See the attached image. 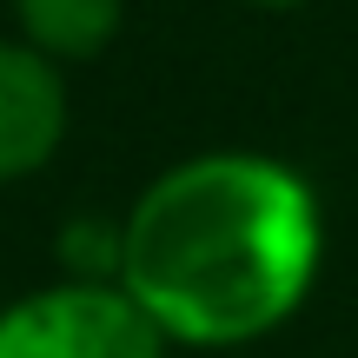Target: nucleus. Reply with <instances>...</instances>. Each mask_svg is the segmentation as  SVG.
<instances>
[{
  "label": "nucleus",
  "instance_id": "f257e3e1",
  "mask_svg": "<svg viewBox=\"0 0 358 358\" xmlns=\"http://www.w3.org/2000/svg\"><path fill=\"white\" fill-rule=\"evenodd\" d=\"M319 259L312 186L259 153H206L159 173L120 226V285L179 345H245L285 325Z\"/></svg>",
  "mask_w": 358,
  "mask_h": 358
},
{
  "label": "nucleus",
  "instance_id": "f03ea898",
  "mask_svg": "<svg viewBox=\"0 0 358 358\" xmlns=\"http://www.w3.org/2000/svg\"><path fill=\"white\" fill-rule=\"evenodd\" d=\"M0 358H166V332L113 285H53L0 312Z\"/></svg>",
  "mask_w": 358,
  "mask_h": 358
},
{
  "label": "nucleus",
  "instance_id": "7ed1b4c3",
  "mask_svg": "<svg viewBox=\"0 0 358 358\" xmlns=\"http://www.w3.org/2000/svg\"><path fill=\"white\" fill-rule=\"evenodd\" d=\"M60 133H66V87L53 60L34 47H0V186L40 173Z\"/></svg>",
  "mask_w": 358,
  "mask_h": 358
},
{
  "label": "nucleus",
  "instance_id": "20e7f679",
  "mask_svg": "<svg viewBox=\"0 0 358 358\" xmlns=\"http://www.w3.org/2000/svg\"><path fill=\"white\" fill-rule=\"evenodd\" d=\"M120 7L127 0H13L27 47L47 60H93L120 34Z\"/></svg>",
  "mask_w": 358,
  "mask_h": 358
},
{
  "label": "nucleus",
  "instance_id": "39448f33",
  "mask_svg": "<svg viewBox=\"0 0 358 358\" xmlns=\"http://www.w3.org/2000/svg\"><path fill=\"white\" fill-rule=\"evenodd\" d=\"M252 7H306V0H252Z\"/></svg>",
  "mask_w": 358,
  "mask_h": 358
}]
</instances>
